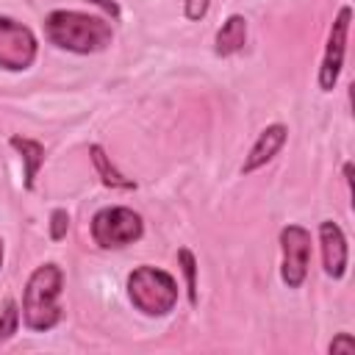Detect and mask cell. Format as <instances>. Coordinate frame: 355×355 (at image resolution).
<instances>
[{
	"mask_svg": "<svg viewBox=\"0 0 355 355\" xmlns=\"http://www.w3.org/2000/svg\"><path fill=\"white\" fill-rule=\"evenodd\" d=\"M44 33L55 47L80 53V55L100 53L114 42V31L105 19L83 11H67V8L50 11L44 17Z\"/></svg>",
	"mask_w": 355,
	"mask_h": 355,
	"instance_id": "obj_1",
	"label": "cell"
},
{
	"mask_svg": "<svg viewBox=\"0 0 355 355\" xmlns=\"http://www.w3.org/2000/svg\"><path fill=\"white\" fill-rule=\"evenodd\" d=\"M280 250H283V266L280 277L288 288H300L308 277L311 263V233L302 225H286L280 230Z\"/></svg>",
	"mask_w": 355,
	"mask_h": 355,
	"instance_id": "obj_6",
	"label": "cell"
},
{
	"mask_svg": "<svg viewBox=\"0 0 355 355\" xmlns=\"http://www.w3.org/2000/svg\"><path fill=\"white\" fill-rule=\"evenodd\" d=\"M286 136H288V128H286V125H280V122H275V125L263 128V130L258 133V139H255V144H252L250 155L244 158L241 172H244V175H250V172L261 169L263 164H269V161L277 155V150L286 144Z\"/></svg>",
	"mask_w": 355,
	"mask_h": 355,
	"instance_id": "obj_9",
	"label": "cell"
},
{
	"mask_svg": "<svg viewBox=\"0 0 355 355\" xmlns=\"http://www.w3.org/2000/svg\"><path fill=\"white\" fill-rule=\"evenodd\" d=\"M36 36L28 25L11 19V17H0V67L8 72H19L28 69L36 61Z\"/></svg>",
	"mask_w": 355,
	"mask_h": 355,
	"instance_id": "obj_5",
	"label": "cell"
},
{
	"mask_svg": "<svg viewBox=\"0 0 355 355\" xmlns=\"http://www.w3.org/2000/svg\"><path fill=\"white\" fill-rule=\"evenodd\" d=\"M319 247H322V263L327 277L341 280L347 275V261H349V247H347V236L344 230L333 222L324 219L319 225Z\"/></svg>",
	"mask_w": 355,
	"mask_h": 355,
	"instance_id": "obj_8",
	"label": "cell"
},
{
	"mask_svg": "<svg viewBox=\"0 0 355 355\" xmlns=\"http://www.w3.org/2000/svg\"><path fill=\"white\" fill-rule=\"evenodd\" d=\"M8 144L22 155V164H25V189L31 191L33 183H36V172L44 164V147L39 141H33V139H25V136H11Z\"/></svg>",
	"mask_w": 355,
	"mask_h": 355,
	"instance_id": "obj_11",
	"label": "cell"
},
{
	"mask_svg": "<svg viewBox=\"0 0 355 355\" xmlns=\"http://www.w3.org/2000/svg\"><path fill=\"white\" fill-rule=\"evenodd\" d=\"M208 6H211V0H186V19L200 22L208 14Z\"/></svg>",
	"mask_w": 355,
	"mask_h": 355,
	"instance_id": "obj_17",
	"label": "cell"
},
{
	"mask_svg": "<svg viewBox=\"0 0 355 355\" xmlns=\"http://www.w3.org/2000/svg\"><path fill=\"white\" fill-rule=\"evenodd\" d=\"M247 44V19L241 14H230L222 28L216 31V42H214V50L216 55H233L239 53L241 47Z\"/></svg>",
	"mask_w": 355,
	"mask_h": 355,
	"instance_id": "obj_10",
	"label": "cell"
},
{
	"mask_svg": "<svg viewBox=\"0 0 355 355\" xmlns=\"http://www.w3.org/2000/svg\"><path fill=\"white\" fill-rule=\"evenodd\" d=\"M89 153H92V161H94V166H97L100 180H103L105 186H111V189H136V183H133V180L122 178V175L111 166V161H108V155H105V150H103L100 144H92V147H89Z\"/></svg>",
	"mask_w": 355,
	"mask_h": 355,
	"instance_id": "obj_12",
	"label": "cell"
},
{
	"mask_svg": "<svg viewBox=\"0 0 355 355\" xmlns=\"http://www.w3.org/2000/svg\"><path fill=\"white\" fill-rule=\"evenodd\" d=\"M67 230H69V214L64 208H55L50 214V239L53 241H61L67 236Z\"/></svg>",
	"mask_w": 355,
	"mask_h": 355,
	"instance_id": "obj_15",
	"label": "cell"
},
{
	"mask_svg": "<svg viewBox=\"0 0 355 355\" xmlns=\"http://www.w3.org/2000/svg\"><path fill=\"white\" fill-rule=\"evenodd\" d=\"M61 288H64V272L58 263H42L33 269L22 291L25 327L36 333H47L61 322V305H58Z\"/></svg>",
	"mask_w": 355,
	"mask_h": 355,
	"instance_id": "obj_2",
	"label": "cell"
},
{
	"mask_svg": "<svg viewBox=\"0 0 355 355\" xmlns=\"http://www.w3.org/2000/svg\"><path fill=\"white\" fill-rule=\"evenodd\" d=\"M17 324H19V311H17V302H6L3 313H0V344L17 333Z\"/></svg>",
	"mask_w": 355,
	"mask_h": 355,
	"instance_id": "obj_14",
	"label": "cell"
},
{
	"mask_svg": "<svg viewBox=\"0 0 355 355\" xmlns=\"http://www.w3.org/2000/svg\"><path fill=\"white\" fill-rule=\"evenodd\" d=\"M144 233V222L136 211L125 208V205H111V208H100L92 216V239L97 247L103 250H119L128 247L133 241H139Z\"/></svg>",
	"mask_w": 355,
	"mask_h": 355,
	"instance_id": "obj_4",
	"label": "cell"
},
{
	"mask_svg": "<svg viewBox=\"0 0 355 355\" xmlns=\"http://www.w3.org/2000/svg\"><path fill=\"white\" fill-rule=\"evenodd\" d=\"M330 352L333 355H352L355 352V338L349 333H338L333 341H330Z\"/></svg>",
	"mask_w": 355,
	"mask_h": 355,
	"instance_id": "obj_16",
	"label": "cell"
},
{
	"mask_svg": "<svg viewBox=\"0 0 355 355\" xmlns=\"http://www.w3.org/2000/svg\"><path fill=\"white\" fill-rule=\"evenodd\" d=\"M349 19H352V8L341 6L330 33H327V47H324V58L319 67V89L322 92H333L341 75V64H344V50H347V33H349Z\"/></svg>",
	"mask_w": 355,
	"mask_h": 355,
	"instance_id": "obj_7",
	"label": "cell"
},
{
	"mask_svg": "<svg viewBox=\"0 0 355 355\" xmlns=\"http://www.w3.org/2000/svg\"><path fill=\"white\" fill-rule=\"evenodd\" d=\"M178 261L183 266V275H186V291H189V302L197 305V261L191 255V250L180 247L178 250Z\"/></svg>",
	"mask_w": 355,
	"mask_h": 355,
	"instance_id": "obj_13",
	"label": "cell"
},
{
	"mask_svg": "<svg viewBox=\"0 0 355 355\" xmlns=\"http://www.w3.org/2000/svg\"><path fill=\"white\" fill-rule=\"evenodd\" d=\"M0 266H3V241H0Z\"/></svg>",
	"mask_w": 355,
	"mask_h": 355,
	"instance_id": "obj_18",
	"label": "cell"
},
{
	"mask_svg": "<svg viewBox=\"0 0 355 355\" xmlns=\"http://www.w3.org/2000/svg\"><path fill=\"white\" fill-rule=\"evenodd\" d=\"M128 297L144 316H166L178 305V283L164 269L139 266L128 277Z\"/></svg>",
	"mask_w": 355,
	"mask_h": 355,
	"instance_id": "obj_3",
	"label": "cell"
}]
</instances>
